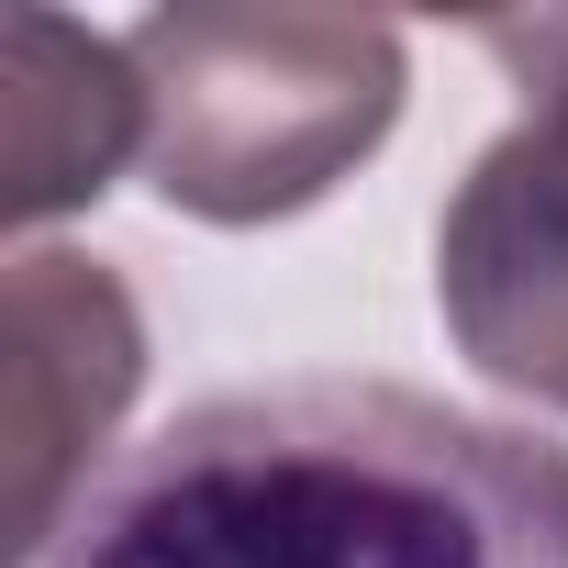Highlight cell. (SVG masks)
I'll use <instances>...</instances> for the list:
<instances>
[{
	"mask_svg": "<svg viewBox=\"0 0 568 568\" xmlns=\"http://www.w3.org/2000/svg\"><path fill=\"white\" fill-rule=\"evenodd\" d=\"M34 568H568V457L390 379L223 390L123 446Z\"/></svg>",
	"mask_w": 568,
	"mask_h": 568,
	"instance_id": "1",
	"label": "cell"
},
{
	"mask_svg": "<svg viewBox=\"0 0 568 568\" xmlns=\"http://www.w3.org/2000/svg\"><path fill=\"white\" fill-rule=\"evenodd\" d=\"M123 57L145 79V179L201 223L302 212L402 123V34L379 12H156Z\"/></svg>",
	"mask_w": 568,
	"mask_h": 568,
	"instance_id": "2",
	"label": "cell"
},
{
	"mask_svg": "<svg viewBox=\"0 0 568 568\" xmlns=\"http://www.w3.org/2000/svg\"><path fill=\"white\" fill-rule=\"evenodd\" d=\"M479 45L524 79V123L435 223V302L479 379L568 413V12L479 23Z\"/></svg>",
	"mask_w": 568,
	"mask_h": 568,
	"instance_id": "3",
	"label": "cell"
},
{
	"mask_svg": "<svg viewBox=\"0 0 568 568\" xmlns=\"http://www.w3.org/2000/svg\"><path fill=\"white\" fill-rule=\"evenodd\" d=\"M145 379V324L123 302V278L101 256H12V357H0V390H12V546L23 568L57 546V524L79 513V490L101 479L90 457L112 446L123 402Z\"/></svg>",
	"mask_w": 568,
	"mask_h": 568,
	"instance_id": "4",
	"label": "cell"
},
{
	"mask_svg": "<svg viewBox=\"0 0 568 568\" xmlns=\"http://www.w3.org/2000/svg\"><path fill=\"white\" fill-rule=\"evenodd\" d=\"M123 156H145L134 57L57 12H0V179H12L0 201H12V223L101 201Z\"/></svg>",
	"mask_w": 568,
	"mask_h": 568,
	"instance_id": "5",
	"label": "cell"
}]
</instances>
